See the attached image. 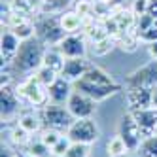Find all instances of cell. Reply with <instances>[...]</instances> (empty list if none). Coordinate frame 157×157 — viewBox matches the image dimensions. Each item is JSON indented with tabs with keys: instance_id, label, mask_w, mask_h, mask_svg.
I'll return each instance as SVG.
<instances>
[{
	"instance_id": "1",
	"label": "cell",
	"mask_w": 157,
	"mask_h": 157,
	"mask_svg": "<svg viewBox=\"0 0 157 157\" xmlns=\"http://www.w3.org/2000/svg\"><path fill=\"white\" fill-rule=\"evenodd\" d=\"M46 44L42 40H38L36 36L21 42V48L17 51V55L13 57V61L10 63V68L2 70V72H12V76L15 78L17 74L29 78L32 76L44 63V53H46Z\"/></svg>"
},
{
	"instance_id": "2",
	"label": "cell",
	"mask_w": 157,
	"mask_h": 157,
	"mask_svg": "<svg viewBox=\"0 0 157 157\" xmlns=\"http://www.w3.org/2000/svg\"><path fill=\"white\" fill-rule=\"evenodd\" d=\"M15 91L21 97L25 104H29L30 108H36L42 110L44 106L49 104V95H48V87H44L40 82H36L32 76L23 78L17 85H15Z\"/></svg>"
},
{
	"instance_id": "3",
	"label": "cell",
	"mask_w": 157,
	"mask_h": 157,
	"mask_svg": "<svg viewBox=\"0 0 157 157\" xmlns=\"http://www.w3.org/2000/svg\"><path fill=\"white\" fill-rule=\"evenodd\" d=\"M34 25H36V38L42 40L46 46H57L66 36V32L63 30V27L59 23V15L40 13L34 19Z\"/></svg>"
},
{
	"instance_id": "4",
	"label": "cell",
	"mask_w": 157,
	"mask_h": 157,
	"mask_svg": "<svg viewBox=\"0 0 157 157\" xmlns=\"http://www.w3.org/2000/svg\"><path fill=\"white\" fill-rule=\"evenodd\" d=\"M66 136H68L74 144H85V146H93L98 136H100V131L98 125L93 117H87V119H74L72 125L66 129Z\"/></svg>"
},
{
	"instance_id": "5",
	"label": "cell",
	"mask_w": 157,
	"mask_h": 157,
	"mask_svg": "<svg viewBox=\"0 0 157 157\" xmlns=\"http://www.w3.org/2000/svg\"><path fill=\"white\" fill-rule=\"evenodd\" d=\"M40 114H42V119H44V127L57 129L61 132H66V129H68L74 121V117L68 112V108H66V104L49 102L48 106H44L40 110Z\"/></svg>"
},
{
	"instance_id": "6",
	"label": "cell",
	"mask_w": 157,
	"mask_h": 157,
	"mask_svg": "<svg viewBox=\"0 0 157 157\" xmlns=\"http://www.w3.org/2000/svg\"><path fill=\"white\" fill-rule=\"evenodd\" d=\"M117 134L125 140L129 151H136L140 142L144 140V134L138 127L136 119H134L132 112H127V114H123L119 117V123H117Z\"/></svg>"
},
{
	"instance_id": "7",
	"label": "cell",
	"mask_w": 157,
	"mask_h": 157,
	"mask_svg": "<svg viewBox=\"0 0 157 157\" xmlns=\"http://www.w3.org/2000/svg\"><path fill=\"white\" fill-rule=\"evenodd\" d=\"M97 100H93L91 97L83 95L82 91H72L70 98L66 100V108L72 114L74 119H87V117H93L95 112H97Z\"/></svg>"
},
{
	"instance_id": "8",
	"label": "cell",
	"mask_w": 157,
	"mask_h": 157,
	"mask_svg": "<svg viewBox=\"0 0 157 157\" xmlns=\"http://www.w3.org/2000/svg\"><path fill=\"white\" fill-rule=\"evenodd\" d=\"M0 104H2V121H12V119H17L21 110V104L23 100L17 95L15 91V85H2L0 87Z\"/></svg>"
},
{
	"instance_id": "9",
	"label": "cell",
	"mask_w": 157,
	"mask_h": 157,
	"mask_svg": "<svg viewBox=\"0 0 157 157\" xmlns=\"http://www.w3.org/2000/svg\"><path fill=\"white\" fill-rule=\"evenodd\" d=\"M87 46H89V40L85 38V34L76 32V34H66L57 44V49L64 55V59H78V57H85Z\"/></svg>"
},
{
	"instance_id": "10",
	"label": "cell",
	"mask_w": 157,
	"mask_h": 157,
	"mask_svg": "<svg viewBox=\"0 0 157 157\" xmlns=\"http://www.w3.org/2000/svg\"><path fill=\"white\" fill-rule=\"evenodd\" d=\"M157 85V61H150L142 68L127 76L125 87H155Z\"/></svg>"
},
{
	"instance_id": "11",
	"label": "cell",
	"mask_w": 157,
	"mask_h": 157,
	"mask_svg": "<svg viewBox=\"0 0 157 157\" xmlns=\"http://www.w3.org/2000/svg\"><path fill=\"white\" fill-rule=\"evenodd\" d=\"M74 89L76 91H82L87 97H91L93 100H97V102H102V100L114 97L121 87L117 83L116 85H95V83L87 82V80H80V82L74 83Z\"/></svg>"
},
{
	"instance_id": "12",
	"label": "cell",
	"mask_w": 157,
	"mask_h": 157,
	"mask_svg": "<svg viewBox=\"0 0 157 157\" xmlns=\"http://www.w3.org/2000/svg\"><path fill=\"white\" fill-rule=\"evenodd\" d=\"M89 68H91V63H89L85 57L66 59L63 70H61V76L64 78V80H68L70 83H76V82H80L82 78L87 74Z\"/></svg>"
},
{
	"instance_id": "13",
	"label": "cell",
	"mask_w": 157,
	"mask_h": 157,
	"mask_svg": "<svg viewBox=\"0 0 157 157\" xmlns=\"http://www.w3.org/2000/svg\"><path fill=\"white\" fill-rule=\"evenodd\" d=\"M127 104L129 110H142L151 108V89L150 87H127Z\"/></svg>"
},
{
	"instance_id": "14",
	"label": "cell",
	"mask_w": 157,
	"mask_h": 157,
	"mask_svg": "<svg viewBox=\"0 0 157 157\" xmlns=\"http://www.w3.org/2000/svg\"><path fill=\"white\" fill-rule=\"evenodd\" d=\"M74 91V83H70L68 80H64L63 76H59L49 87H48V95H49V102L53 104H66V100L70 98Z\"/></svg>"
},
{
	"instance_id": "15",
	"label": "cell",
	"mask_w": 157,
	"mask_h": 157,
	"mask_svg": "<svg viewBox=\"0 0 157 157\" xmlns=\"http://www.w3.org/2000/svg\"><path fill=\"white\" fill-rule=\"evenodd\" d=\"M131 112V110H129ZM132 116L136 119L138 127L146 136H151L155 132V127H157V110L155 108H142V110H132Z\"/></svg>"
},
{
	"instance_id": "16",
	"label": "cell",
	"mask_w": 157,
	"mask_h": 157,
	"mask_svg": "<svg viewBox=\"0 0 157 157\" xmlns=\"http://www.w3.org/2000/svg\"><path fill=\"white\" fill-rule=\"evenodd\" d=\"M17 125H21L25 131H29L30 134H40V131L44 129V119L40 110L32 108V110H23L19 114V117L15 119Z\"/></svg>"
},
{
	"instance_id": "17",
	"label": "cell",
	"mask_w": 157,
	"mask_h": 157,
	"mask_svg": "<svg viewBox=\"0 0 157 157\" xmlns=\"http://www.w3.org/2000/svg\"><path fill=\"white\" fill-rule=\"evenodd\" d=\"M83 17L80 13H76L74 10H64L63 13H59V23L66 34H76V32L83 30Z\"/></svg>"
},
{
	"instance_id": "18",
	"label": "cell",
	"mask_w": 157,
	"mask_h": 157,
	"mask_svg": "<svg viewBox=\"0 0 157 157\" xmlns=\"http://www.w3.org/2000/svg\"><path fill=\"white\" fill-rule=\"evenodd\" d=\"M140 38L138 34L134 30H123L119 32V34L116 36V46L123 51H127V53H132V51H136L138 46H140Z\"/></svg>"
},
{
	"instance_id": "19",
	"label": "cell",
	"mask_w": 157,
	"mask_h": 157,
	"mask_svg": "<svg viewBox=\"0 0 157 157\" xmlns=\"http://www.w3.org/2000/svg\"><path fill=\"white\" fill-rule=\"evenodd\" d=\"M64 63H66V59H64V55L57 49V46H48L46 48V53H44V63L42 64H46V66H49L51 70L61 74Z\"/></svg>"
},
{
	"instance_id": "20",
	"label": "cell",
	"mask_w": 157,
	"mask_h": 157,
	"mask_svg": "<svg viewBox=\"0 0 157 157\" xmlns=\"http://www.w3.org/2000/svg\"><path fill=\"white\" fill-rule=\"evenodd\" d=\"M82 80H87V82H91L95 85H116L114 78H112L106 70H102L100 66H95V64H91V68L87 70V74L82 78Z\"/></svg>"
},
{
	"instance_id": "21",
	"label": "cell",
	"mask_w": 157,
	"mask_h": 157,
	"mask_svg": "<svg viewBox=\"0 0 157 157\" xmlns=\"http://www.w3.org/2000/svg\"><path fill=\"white\" fill-rule=\"evenodd\" d=\"M8 138H10V142H12V144L15 146V148L25 150L27 146L30 144V140L34 138V136H32V134H30L29 131H25V129L21 127V125H17V123H15V125H13L12 129H10Z\"/></svg>"
},
{
	"instance_id": "22",
	"label": "cell",
	"mask_w": 157,
	"mask_h": 157,
	"mask_svg": "<svg viewBox=\"0 0 157 157\" xmlns=\"http://www.w3.org/2000/svg\"><path fill=\"white\" fill-rule=\"evenodd\" d=\"M25 157H55L53 150L46 146L40 138H32L30 144L25 148Z\"/></svg>"
},
{
	"instance_id": "23",
	"label": "cell",
	"mask_w": 157,
	"mask_h": 157,
	"mask_svg": "<svg viewBox=\"0 0 157 157\" xmlns=\"http://www.w3.org/2000/svg\"><path fill=\"white\" fill-rule=\"evenodd\" d=\"M127 153H129V148H127L125 140H123L119 134L112 136L106 142V155L108 157H125Z\"/></svg>"
},
{
	"instance_id": "24",
	"label": "cell",
	"mask_w": 157,
	"mask_h": 157,
	"mask_svg": "<svg viewBox=\"0 0 157 157\" xmlns=\"http://www.w3.org/2000/svg\"><path fill=\"white\" fill-rule=\"evenodd\" d=\"M89 46H91V53L95 55V57H104V55H108L112 49L116 48V38L104 36V38H100V40L89 42Z\"/></svg>"
},
{
	"instance_id": "25",
	"label": "cell",
	"mask_w": 157,
	"mask_h": 157,
	"mask_svg": "<svg viewBox=\"0 0 157 157\" xmlns=\"http://www.w3.org/2000/svg\"><path fill=\"white\" fill-rule=\"evenodd\" d=\"M61 74L59 72H55V70H51L49 68V66H46V64H42L40 66V68L34 72V74H32V78H34V80L36 82H40L44 87H49L55 80H57V78H59Z\"/></svg>"
},
{
	"instance_id": "26",
	"label": "cell",
	"mask_w": 157,
	"mask_h": 157,
	"mask_svg": "<svg viewBox=\"0 0 157 157\" xmlns=\"http://www.w3.org/2000/svg\"><path fill=\"white\" fill-rule=\"evenodd\" d=\"M136 153L140 157H157V134H151V136H146L140 146Z\"/></svg>"
},
{
	"instance_id": "27",
	"label": "cell",
	"mask_w": 157,
	"mask_h": 157,
	"mask_svg": "<svg viewBox=\"0 0 157 157\" xmlns=\"http://www.w3.org/2000/svg\"><path fill=\"white\" fill-rule=\"evenodd\" d=\"M74 12L80 13L83 19L95 17V0H74Z\"/></svg>"
},
{
	"instance_id": "28",
	"label": "cell",
	"mask_w": 157,
	"mask_h": 157,
	"mask_svg": "<svg viewBox=\"0 0 157 157\" xmlns=\"http://www.w3.org/2000/svg\"><path fill=\"white\" fill-rule=\"evenodd\" d=\"M64 132H61V131H57V129H51V127H44L42 131H40V134H38V138L46 144V146H49V148H53L55 144H57L59 140H61V136H63Z\"/></svg>"
},
{
	"instance_id": "29",
	"label": "cell",
	"mask_w": 157,
	"mask_h": 157,
	"mask_svg": "<svg viewBox=\"0 0 157 157\" xmlns=\"http://www.w3.org/2000/svg\"><path fill=\"white\" fill-rule=\"evenodd\" d=\"M157 23V21L150 15V13H142V15H136V25H134V32L136 34H140V32L148 30L150 27H153Z\"/></svg>"
},
{
	"instance_id": "30",
	"label": "cell",
	"mask_w": 157,
	"mask_h": 157,
	"mask_svg": "<svg viewBox=\"0 0 157 157\" xmlns=\"http://www.w3.org/2000/svg\"><path fill=\"white\" fill-rule=\"evenodd\" d=\"M72 144H74V142H72L68 136H66V134H63L61 140H59V142L51 148V150H53V155H55V157H64V155H66V151L70 150V146H72Z\"/></svg>"
},
{
	"instance_id": "31",
	"label": "cell",
	"mask_w": 157,
	"mask_h": 157,
	"mask_svg": "<svg viewBox=\"0 0 157 157\" xmlns=\"http://www.w3.org/2000/svg\"><path fill=\"white\" fill-rule=\"evenodd\" d=\"M91 146H85V144H72L70 150L66 151L64 157H91Z\"/></svg>"
},
{
	"instance_id": "32",
	"label": "cell",
	"mask_w": 157,
	"mask_h": 157,
	"mask_svg": "<svg viewBox=\"0 0 157 157\" xmlns=\"http://www.w3.org/2000/svg\"><path fill=\"white\" fill-rule=\"evenodd\" d=\"M138 38H140L142 44H151V42H155V40H157V23H155L153 27H150L148 30L140 32Z\"/></svg>"
},
{
	"instance_id": "33",
	"label": "cell",
	"mask_w": 157,
	"mask_h": 157,
	"mask_svg": "<svg viewBox=\"0 0 157 157\" xmlns=\"http://www.w3.org/2000/svg\"><path fill=\"white\" fill-rule=\"evenodd\" d=\"M148 6H150V0H132L131 10L136 15H142V13H148Z\"/></svg>"
},
{
	"instance_id": "34",
	"label": "cell",
	"mask_w": 157,
	"mask_h": 157,
	"mask_svg": "<svg viewBox=\"0 0 157 157\" xmlns=\"http://www.w3.org/2000/svg\"><path fill=\"white\" fill-rule=\"evenodd\" d=\"M148 46V55H150V59L151 61H157V40L151 42V44H146Z\"/></svg>"
},
{
	"instance_id": "35",
	"label": "cell",
	"mask_w": 157,
	"mask_h": 157,
	"mask_svg": "<svg viewBox=\"0 0 157 157\" xmlns=\"http://www.w3.org/2000/svg\"><path fill=\"white\" fill-rule=\"evenodd\" d=\"M0 157H19L12 148H8V146L2 144V150H0Z\"/></svg>"
},
{
	"instance_id": "36",
	"label": "cell",
	"mask_w": 157,
	"mask_h": 157,
	"mask_svg": "<svg viewBox=\"0 0 157 157\" xmlns=\"http://www.w3.org/2000/svg\"><path fill=\"white\" fill-rule=\"evenodd\" d=\"M148 13L157 21V0H150V6H148Z\"/></svg>"
},
{
	"instance_id": "37",
	"label": "cell",
	"mask_w": 157,
	"mask_h": 157,
	"mask_svg": "<svg viewBox=\"0 0 157 157\" xmlns=\"http://www.w3.org/2000/svg\"><path fill=\"white\" fill-rule=\"evenodd\" d=\"M95 2H104V4H114L116 0H95Z\"/></svg>"
},
{
	"instance_id": "38",
	"label": "cell",
	"mask_w": 157,
	"mask_h": 157,
	"mask_svg": "<svg viewBox=\"0 0 157 157\" xmlns=\"http://www.w3.org/2000/svg\"><path fill=\"white\" fill-rule=\"evenodd\" d=\"M153 134H157V127H155V132H153Z\"/></svg>"
},
{
	"instance_id": "39",
	"label": "cell",
	"mask_w": 157,
	"mask_h": 157,
	"mask_svg": "<svg viewBox=\"0 0 157 157\" xmlns=\"http://www.w3.org/2000/svg\"><path fill=\"white\" fill-rule=\"evenodd\" d=\"M125 157H127V155H125Z\"/></svg>"
}]
</instances>
